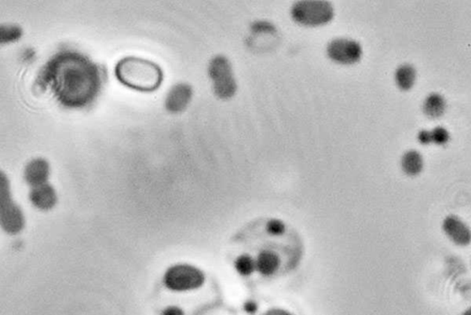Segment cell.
I'll list each match as a JSON object with an SVG mask.
<instances>
[{
    "instance_id": "cell-2",
    "label": "cell",
    "mask_w": 471,
    "mask_h": 315,
    "mask_svg": "<svg viewBox=\"0 0 471 315\" xmlns=\"http://www.w3.org/2000/svg\"><path fill=\"white\" fill-rule=\"evenodd\" d=\"M114 72L126 87L145 93L156 91L163 80L160 66L142 57H123L117 63Z\"/></svg>"
},
{
    "instance_id": "cell-17",
    "label": "cell",
    "mask_w": 471,
    "mask_h": 315,
    "mask_svg": "<svg viewBox=\"0 0 471 315\" xmlns=\"http://www.w3.org/2000/svg\"><path fill=\"white\" fill-rule=\"evenodd\" d=\"M277 256L271 253H263L261 254L258 260V269L261 274L271 275L277 270L278 266Z\"/></svg>"
},
{
    "instance_id": "cell-22",
    "label": "cell",
    "mask_w": 471,
    "mask_h": 315,
    "mask_svg": "<svg viewBox=\"0 0 471 315\" xmlns=\"http://www.w3.org/2000/svg\"><path fill=\"white\" fill-rule=\"evenodd\" d=\"M263 315H290V314L288 313H286V312L280 310H274L270 311L268 312V313H266L265 314Z\"/></svg>"
},
{
    "instance_id": "cell-19",
    "label": "cell",
    "mask_w": 471,
    "mask_h": 315,
    "mask_svg": "<svg viewBox=\"0 0 471 315\" xmlns=\"http://www.w3.org/2000/svg\"><path fill=\"white\" fill-rule=\"evenodd\" d=\"M284 230V226L279 220H272L268 223V231L272 234L282 233Z\"/></svg>"
},
{
    "instance_id": "cell-20",
    "label": "cell",
    "mask_w": 471,
    "mask_h": 315,
    "mask_svg": "<svg viewBox=\"0 0 471 315\" xmlns=\"http://www.w3.org/2000/svg\"><path fill=\"white\" fill-rule=\"evenodd\" d=\"M162 315H185V314H183L182 309L171 306L163 312Z\"/></svg>"
},
{
    "instance_id": "cell-11",
    "label": "cell",
    "mask_w": 471,
    "mask_h": 315,
    "mask_svg": "<svg viewBox=\"0 0 471 315\" xmlns=\"http://www.w3.org/2000/svg\"><path fill=\"white\" fill-rule=\"evenodd\" d=\"M417 79V71L410 64H403L395 72V82L401 91H410Z\"/></svg>"
},
{
    "instance_id": "cell-1",
    "label": "cell",
    "mask_w": 471,
    "mask_h": 315,
    "mask_svg": "<svg viewBox=\"0 0 471 315\" xmlns=\"http://www.w3.org/2000/svg\"><path fill=\"white\" fill-rule=\"evenodd\" d=\"M39 80L50 89L60 105L79 109L93 104L99 95L102 72L88 56L65 50L49 60L40 73Z\"/></svg>"
},
{
    "instance_id": "cell-18",
    "label": "cell",
    "mask_w": 471,
    "mask_h": 315,
    "mask_svg": "<svg viewBox=\"0 0 471 315\" xmlns=\"http://www.w3.org/2000/svg\"><path fill=\"white\" fill-rule=\"evenodd\" d=\"M254 265L249 256H240L235 262V269L243 276H248L254 271Z\"/></svg>"
},
{
    "instance_id": "cell-5",
    "label": "cell",
    "mask_w": 471,
    "mask_h": 315,
    "mask_svg": "<svg viewBox=\"0 0 471 315\" xmlns=\"http://www.w3.org/2000/svg\"><path fill=\"white\" fill-rule=\"evenodd\" d=\"M208 70L217 96L225 100L231 98L237 90V84L229 60L224 56H215L209 64Z\"/></svg>"
},
{
    "instance_id": "cell-3",
    "label": "cell",
    "mask_w": 471,
    "mask_h": 315,
    "mask_svg": "<svg viewBox=\"0 0 471 315\" xmlns=\"http://www.w3.org/2000/svg\"><path fill=\"white\" fill-rule=\"evenodd\" d=\"M25 217L21 207L11 194L10 183L0 170V227L8 234L15 236L24 230Z\"/></svg>"
},
{
    "instance_id": "cell-7",
    "label": "cell",
    "mask_w": 471,
    "mask_h": 315,
    "mask_svg": "<svg viewBox=\"0 0 471 315\" xmlns=\"http://www.w3.org/2000/svg\"><path fill=\"white\" fill-rule=\"evenodd\" d=\"M327 54L333 62L353 65L360 61L363 49L358 42L348 38H336L327 45Z\"/></svg>"
},
{
    "instance_id": "cell-21",
    "label": "cell",
    "mask_w": 471,
    "mask_h": 315,
    "mask_svg": "<svg viewBox=\"0 0 471 315\" xmlns=\"http://www.w3.org/2000/svg\"><path fill=\"white\" fill-rule=\"evenodd\" d=\"M257 306L255 305L254 302H247L245 305V310L246 312H248V313H254L255 311H256Z\"/></svg>"
},
{
    "instance_id": "cell-6",
    "label": "cell",
    "mask_w": 471,
    "mask_h": 315,
    "mask_svg": "<svg viewBox=\"0 0 471 315\" xmlns=\"http://www.w3.org/2000/svg\"><path fill=\"white\" fill-rule=\"evenodd\" d=\"M203 274L199 269L189 266H177L169 269L165 275V285L176 291L196 289L203 285Z\"/></svg>"
},
{
    "instance_id": "cell-12",
    "label": "cell",
    "mask_w": 471,
    "mask_h": 315,
    "mask_svg": "<svg viewBox=\"0 0 471 315\" xmlns=\"http://www.w3.org/2000/svg\"><path fill=\"white\" fill-rule=\"evenodd\" d=\"M424 112L430 118H439L445 114L447 102L439 93H432L426 97L424 102Z\"/></svg>"
},
{
    "instance_id": "cell-13",
    "label": "cell",
    "mask_w": 471,
    "mask_h": 315,
    "mask_svg": "<svg viewBox=\"0 0 471 315\" xmlns=\"http://www.w3.org/2000/svg\"><path fill=\"white\" fill-rule=\"evenodd\" d=\"M402 168L410 176H416L423 170L424 160L420 153L416 151H410L402 158Z\"/></svg>"
},
{
    "instance_id": "cell-9",
    "label": "cell",
    "mask_w": 471,
    "mask_h": 315,
    "mask_svg": "<svg viewBox=\"0 0 471 315\" xmlns=\"http://www.w3.org/2000/svg\"><path fill=\"white\" fill-rule=\"evenodd\" d=\"M50 176V165L47 160L36 158L26 165L24 178L31 188L47 184Z\"/></svg>"
},
{
    "instance_id": "cell-10",
    "label": "cell",
    "mask_w": 471,
    "mask_h": 315,
    "mask_svg": "<svg viewBox=\"0 0 471 315\" xmlns=\"http://www.w3.org/2000/svg\"><path fill=\"white\" fill-rule=\"evenodd\" d=\"M30 200L34 207L41 210H50L56 205L57 194L49 183L31 188Z\"/></svg>"
},
{
    "instance_id": "cell-16",
    "label": "cell",
    "mask_w": 471,
    "mask_h": 315,
    "mask_svg": "<svg viewBox=\"0 0 471 315\" xmlns=\"http://www.w3.org/2000/svg\"><path fill=\"white\" fill-rule=\"evenodd\" d=\"M445 228H447V231L451 236H453L454 240L462 243L469 240V233L465 231L464 225L455 217H448L445 223Z\"/></svg>"
},
{
    "instance_id": "cell-15",
    "label": "cell",
    "mask_w": 471,
    "mask_h": 315,
    "mask_svg": "<svg viewBox=\"0 0 471 315\" xmlns=\"http://www.w3.org/2000/svg\"><path fill=\"white\" fill-rule=\"evenodd\" d=\"M24 31L18 25L0 24V47L19 41Z\"/></svg>"
},
{
    "instance_id": "cell-8",
    "label": "cell",
    "mask_w": 471,
    "mask_h": 315,
    "mask_svg": "<svg viewBox=\"0 0 471 315\" xmlns=\"http://www.w3.org/2000/svg\"><path fill=\"white\" fill-rule=\"evenodd\" d=\"M192 90L186 83H179L173 86L166 97L165 107L172 114H179L185 111L191 102Z\"/></svg>"
},
{
    "instance_id": "cell-14",
    "label": "cell",
    "mask_w": 471,
    "mask_h": 315,
    "mask_svg": "<svg viewBox=\"0 0 471 315\" xmlns=\"http://www.w3.org/2000/svg\"><path fill=\"white\" fill-rule=\"evenodd\" d=\"M419 141L422 144H429L431 142H435L436 144L443 145L449 140V133L445 128H435L432 131L423 130L419 133Z\"/></svg>"
},
{
    "instance_id": "cell-4",
    "label": "cell",
    "mask_w": 471,
    "mask_h": 315,
    "mask_svg": "<svg viewBox=\"0 0 471 315\" xmlns=\"http://www.w3.org/2000/svg\"><path fill=\"white\" fill-rule=\"evenodd\" d=\"M291 16L297 24L303 26H323L332 21L334 8L324 0H302L293 5Z\"/></svg>"
}]
</instances>
